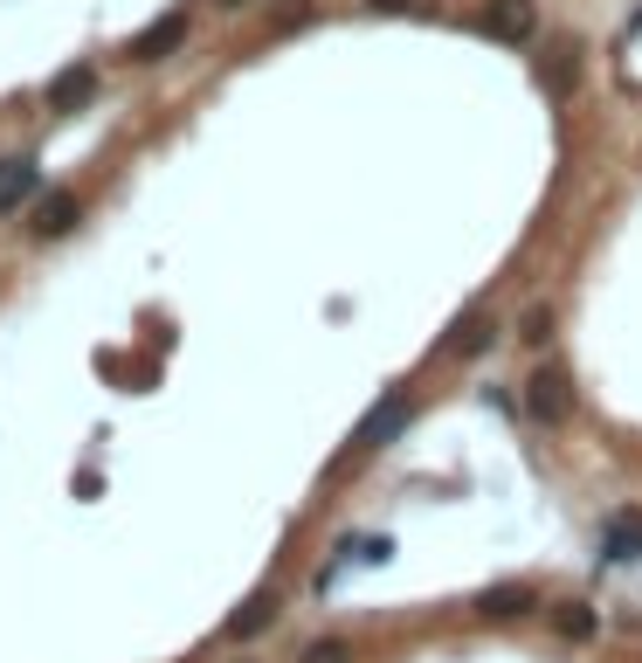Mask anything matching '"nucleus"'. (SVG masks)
<instances>
[{"instance_id": "obj_1", "label": "nucleus", "mask_w": 642, "mask_h": 663, "mask_svg": "<svg viewBox=\"0 0 642 663\" xmlns=\"http://www.w3.org/2000/svg\"><path fill=\"white\" fill-rule=\"evenodd\" d=\"M525 415L546 422V428H559V422L574 415V380L559 373V367H538V373L525 380Z\"/></svg>"}, {"instance_id": "obj_2", "label": "nucleus", "mask_w": 642, "mask_h": 663, "mask_svg": "<svg viewBox=\"0 0 642 663\" xmlns=\"http://www.w3.org/2000/svg\"><path fill=\"white\" fill-rule=\"evenodd\" d=\"M532 29H538V8H532V0H483V35L532 42Z\"/></svg>"}, {"instance_id": "obj_3", "label": "nucleus", "mask_w": 642, "mask_h": 663, "mask_svg": "<svg viewBox=\"0 0 642 663\" xmlns=\"http://www.w3.org/2000/svg\"><path fill=\"white\" fill-rule=\"evenodd\" d=\"M401 428H407V394H388L367 422L352 428V449H388V443L401 436Z\"/></svg>"}, {"instance_id": "obj_4", "label": "nucleus", "mask_w": 642, "mask_h": 663, "mask_svg": "<svg viewBox=\"0 0 642 663\" xmlns=\"http://www.w3.org/2000/svg\"><path fill=\"white\" fill-rule=\"evenodd\" d=\"M179 42H187V14H160V21H152V29L132 42V56H139V63H166Z\"/></svg>"}, {"instance_id": "obj_5", "label": "nucleus", "mask_w": 642, "mask_h": 663, "mask_svg": "<svg viewBox=\"0 0 642 663\" xmlns=\"http://www.w3.org/2000/svg\"><path fill=\"white\" fill-rule=\"evenodd\" d=\"M532 601H538V595L525 588V580H504V588H483V595H477V616H483V622H511V616H525Z\"/></svg>"}, {"instance_id": "obj_6", "label": "nucleus", "mask_w": 642, "mask_h": 663, "mask_svg": "<svg viewBox=\"0 0 642 663\" xmlns=\"http://www.w3.org/2000/svg\"><path fill=\"white\" fill-rule=\"evenodd\" d=\"M90 90H97V69H90V63H76V69H63L56 84H48V111H76Z\"/></svg>"}, {"instance_id": "obj_7", "label": "nucleus", "mask_w": 642, "mask_h": 663, "mask_svg": "<svg viewBox=\"0 0 642 663\" xmlns=\"http://www.w3.org/2000/svg\"><path fill=\"white\" fill-rule=\"evenodd\" d=\"M601 546H608V559H642V512H614Z\"/></svg>"}, {"instance_id": "obj_8", "label": "nucleus", "mask_w": 642, "mask_h": 663, "mask_svg": "<svg viewBox=\"0 0 642 663\" xmlns=\"http://www.w3.org/2000/svg\"><path fill=\"white\" fill-rule=\"evenodd\" d=\"M270 622H276V601H270V595H249V601L236 608V616H228V635L242 643V635H263Z\"/></svg>"}, {"instance_id": "obj_9", "label": "nucleus", "mask_w": 642, "mask_h": 663, "mask_svg": "<svg viewBox=\"0 0 642 663\" xmlns=\"http://www.w3.org/2000/svg\"><path fill=\"white\" fill-rule=\"evenodd\" d=\"M76 221V194H42V208H35V236H63V228Z\"/></svg>"}, {"instance_id": "obj_10", "label": "nucleus", "mask_w": 642, "mask_h": 663, "mask_svg": "<svg viewBox=\"0 0 642 663\" xmlns=\"http://www.w3.org/2000/svg\"><path fill=\"white\" fill-rule=\"evenodd\" d=\"M491 346H498V325H491V318L456 325V339H449V352H464V360H477V352H491Z\"/></svg>"}, {"instance_id": "obj_11", "label": "nucleus", "mask_w": 642, "mask_h": 663, "mask_svg": "<svg viewBox=\"0 0 642 663\" xmlns=\"http://www.w3.org/2000/svg\"><path fill=\"white\" fill-rule=\"evenodd\" d=\"M553 629H559V635H574V643H587V635H595L601 622H595V608H587V601H559V608H553Z\"/></svg>"}, {"instance_id": "obj_12", "label": "nucleus", "mask_w": 642, "mask_h": 663, "mask_svg": "<svg viewBox=\"0 0 642 663\" xmlns=\"http://www.w3.org/2000/svg\"><path fill=\"white\" fill-rule=\"evenodd\" d=\"M21 194H35V166H29V160H21L8 181H0V215H14V208H21Z\"/></svg>"}, {"instance_id": "obj_13", "label": "nucleus", "mask_w": 642, "mask_h": 663, "mask_svg": "<svg viewBox=\"0 0 642 663\" xmlns=\"http://www.w3.org/2000/svg\"><path fill=\"white\" fill-rule=\"evenodd\" d=\"M346 656H352V650L339 643V635H318V643H312V650H304L297 663H346Z\"/></svg>"}, {"instance_id": "obj_14", "label": "nucleus", "mask_w": 642, "mask_h": 663, "mask_svg": "<svg viewBox=\"0 0 642 663\" xmlns=\"http://www.w3.org/2000/svg\"><path fill=\"white\" fill-rule=\"evenodd\" d=\"M519 339H525V346H546V339H553V312H532Z\"/></svg>"}, {"instance_id": "obj_15", "label": "nucleus", "mask_w": 642, "mask_h": 663, "mask_svg": "<svg viewBox=\"0 0 642 663\" xmlns=\"http://www.w3.org/2000/svg\"><path fill=\"white\" fill-rule=\"evenodd\" d=\"M373 8H380V14H394V8H407V0H373Z\"/></svg>"}, {"instance_id": "obj_16", "label": "nucleus", "mask_w": 642, "mask_h": 663, "mask_svg": "<svg viewBox=\"0 0 642 663\" xmlns=\"http://www.w3.org/2000/svg\"><path fill=\"white\" fill-rule=\"evenodd\" d=\"M221 8H242V0H221Z\"/></svg>"}]
</instances>
